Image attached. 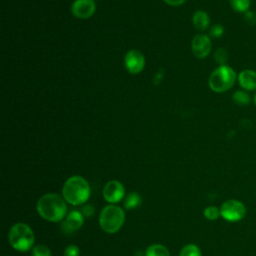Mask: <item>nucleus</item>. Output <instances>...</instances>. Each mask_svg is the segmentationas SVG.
Here are the masks:
<instances>
[{"label": "nucleus", "mask_w": 256, "mask_h": 256, "mask_svg": "<svg viewBox=\"0 0 256 256\" xmlns=\"http://www.w3.org/2000/svg\"><path fill=\"white\" fill-rule=\"evenodd\" d=\"M66 200L58 194L48 193L39 198L36 209L38 214L50 222H59L66 217Z\"/></svg>", "instance_id": "1"}, {"label": "nucleus", "mask_w": 256, "mask_h": 256, "mask_svg": "<svg viewBox=\"0 0 256 256\" xmlns=\"http://www.w3.org/2000/svg\"><path fill=\"white\" fill-rule=\"evenodd\" d=\"M63 198L72 205H81L90 197V186L86 179L75 175L66 180L62 188Z\"/></svg>", "instance_id": "2"}, {"label": "nucleus", "mask_w": 256, "mask_h": 256, "mask_svg": "<svg viewBox=\"0 0 256 256\" xmlns=\"http://www.w3.org/2000/svg\"><path fill=\"white\" fill-rule=\"evenodd\" d=\"M10 245L17 251L26 252L30 250L34 244V233L32 229L25 223L14 224L8 234Z\"/></svg>", "instance_id": "3"}, {"label": "nucleus", "mask_w": 256, "mask_h": 256, "mask_svg": "<svg viewBox=\"0 0 256 256\" xmlns=\"http://www.w3.org/2000/svg\"><path fill=\"white\" fill-rule=\"evenodd\" d=\"M238 75L228 65H222L216 68L210 75L208 84L212 91L223 93L233 87Z\"/></svg>", "instance_id": "4"}, {"label": "nucleus", "mask_w": 256, "mask_h": 256, "mask_svg": "<svg viewBox=\"0 0 256 256\" xmlns=\"http://www.w3.org/2000/svg\"><path fill=\"white\" fill-rule=\"evenodd\" d=\"M124 220V210L113 204L104 207L99 216L100 227L108 234L116 233L122 227Z\"/></svg>", "instance_id": "5"}, {"label": "nucleus", "mask_w": 256, "mask_h": 256, "mask_svg": "<svg viewBox=\"0 0 256 256\" xmlns=\"http://www.w3.org/2000/svg\"><path fill=\"white\" fill-rule=\"evenodd\" d=\"M221 217L229 222H237L242 220L246 215V207L239 200L230 199L225 201L220 207Z\"/></svg>", "instance_id": "6"}, {"label": "nucleus", "mask_w": 256, "mask_h": 256, "mask_svg": "<svg viewBox=\"0 0 256 256\" xmlns=\"http://www.w3.org/2000/svg\"><path fill=\"white\" fill-rule=\"evenodd\" d=\"M126 70L131 74L140 73L145 66V57L141 51L137 49L129 50L124 57Z\"/></svg>", "instance_id": "7"}, {"label": "nucleus", "mask_w": 256, "mask_h": 256, "mask_svg": "<svg viewBox=\"0 0 256 256\" xmlns=\"http://www.w3.org/2000/svg\"><path fill=\"white\" fill-rule=\"evenodd\" d=\"M125 194V188L123 184L117 180H111L106 183L103 189V197L104 199L113 204L118 203L123 199Z\"/></svg>", "instance_id": "8"}, {"label": "nucleus", "mask_w": 256, "mask_h": 256, "mask_svg": "<svg viewBox=\"0 0 256 256\" xmlns=\"http://www.w3.org/2000/svg\"><path fill=\"white\" fill-rule=\"evenodd\" d=\"M193 54L199 58L203 59L207 57L211 51L212 44L211 39L209 36L205 34H197L193 39L191 43Z\"/></svg>", "instance_id": "9"}, {"label": "nucleus", "mask_w": 256, "mask_h": 256, "mask_svg": "<svg viewBox=\"0 0 256 256\" xmlns=\"http://www.w3.org/2000/svg\"><path fill=\"white\" fill-rule=\"evenodd\" d=\"M96 9L94 0H75L71 6L72 14L79 19L90 18Z\"/></svg>", "instance_id": "10"}, {"label": "nucleus", "mask_w": 256, "mask_h": 256, "mask_svg": "<svg viewBox=\"0 0 256 256\" xmlns=\"http://www.w3.org/2000/svg\"><path fill=\"white\" fill-rule=\"evenodd\" d=\"M83 222H84L83 214L80 211L73 210L62 221L61 229L64 233L71 234L77 231L83 225Z\"/></svg>", "instance_id": "11"}, {"label": "nucleus", "mask_w": 256, "mask_h": 256, "mask_svg": "<svg viewBox=\"0 0 256 256\" xmlns=\"http://www.w3.org/2000/svg\"><path fill=\"white\" fill-rule=\"evenodd\" d=\"M240 86L247 91L256 90V72L251 69L242 70L237 77Z\"/></svg>", "instance_id": "12"}, {"label": "nucleus", "mask_w": 256, "mask_h": 256, "mask_svg": "<svg viewBox=\"0 0 256 256\" xmlns=\"http://www.w3.org/2000/svg\"><path fill=\"white\" fill-rule=\"evenodd\" d=\"M192 22L197 30H206L210 24V17L207 12L203 10H197L192 17Z\"/></svg>", "instance_id": "13"}, {"label": "nucleus", "mask_w": 256, "mask_h": 256, "mask_svg": "<svg viewBox=\"0 0 256 256\" xmlns=\"http://www.w3.org/2000/svg\"><path fill=\"white\" fill-rule=\"evenodd\" d=\"M142 198L137 192H130L124 200V207L126 209H134L140 206Z\"/></svg>", "instance_id": "14"}, {"label": "nucleus", "mask_w": 256, "mask_h": 256, "mask_svg": "<svg viewBox=\"0 0 256 256\" xmlns=\"http://www.w3.org/2000/svg\"><path fill=\"white\" fill-rule=\"evenodd\" d=\"M145 256H170V253L165 246L161 244H153L146 249Z\"/></svg>", "instance_id": "15"}, {"label": "nucleus", "mask_w": 256, "mask_h": 256, "mask_svg": "<svg viewBox=\"0 0 256 256\" xmlns=\"http://www.w3.org/2000/svg\"><path fill=\"white\" fill-rule=\"evenodd\" d=\"M231 7L234 11L239 13H245L249 11L251 0H229Z\"/></svg>", "instance_id": "16"}, {"label": "nucleus", "mask_w": 256, "mask_h": 256, "mask_svg": "<svg viewBox=\"0 0 256 256\" xmlns=\"http://www.w3.org/2000/svg\"><path fill=\"white\" fill-rule=\"evenodd\" d=\"M232 98H233V101L240 106H246L251 102L250 95L246 91H242V90L236 91L233 94Z\"/></svg>", "instance_id": "17"}, {"label": "nucleus", "mask_w": 256, "mask_h": 256, "mask_svg": "<svg viewBox=\"0 0 256 256\" xmlns=\"http://www.w3.org/2000/svg\"><path fill=\"white\" fill-rule=\"evenodd\" d=\"M180 256H201V251L197 245L187 244L181 249Z\"/></svg>", "instance_id": "18"}, {"label": "nucleus", "mask_w": 256, "mask_h": 256, "mask_svg": "<svg viewBox=\"0 0 256 256\" xmlns=\"http://www.w3.org/2000/svg\"><path fill=\"white\" fill-rule=\"evenodd\" d=\"M203 213H204L205 218H207L208 220H216V219L219 218V216H221L220 208H218L216 206L206 207Z\"/></svg>", "instance_id": "19"}, {"label": "nucleus", "mask_w": 256, "mask_h": 256, "mask_svg": "<svg viewBox=\"0 0 256 256\" xmlns=\"http://www.w3.org/2000/svg\"><path fill=\"white\" fill-rule=\"evenodd\" d=\"M214 59L219 64V66L226 65V62L228 60V52L224 48H219L214 53Z\"/></svg>", "instance_id": "20"}, {"label": "nucleus", "mask_w": 256, "mask_h": 256, "mask_svg": "<svg viewBox=\"0 0 256 256\" xmlns=\"http://www.w3.org/2000/svg\"><path fill=\"white\" fill-rule=\"evenodd\" d=\"M32 256H51V251L46 245H37L32 249Z\"/></svg>", "instance_id": "21"}, {"label": "nucleus", "mask_w": 256, "mask_h": 256, "mask_svg": "<svg viewBox=\"0 0 256 256\" xmlns=\"http://www.w3.org/2000/svg\"><path fill=\"white\" fill-rule=\"evenodd\" d=\"M224 33V27L220 24H215L210 28L209 35L212 38H220Z\"/></svg>", "instance_id": "22"}, {"label": "nucleus", "mask_w": 256, "mask_h": 256, "mask_svg": "<svg viewBox=\"0 0 256 256\" xmlns=\"http://www.w3.org/2000/svg\"><path fill=\"white\" fill-rule=\"evenodd\" d=\"M80 254V250L76 245H69L66 247L65 251H64V255L65 256H79Z\"/></svg>", "instance_id": "23"}, {"label": "nucleus", "mask_w": 256, "mask_h": 256, "mask_svg": "<svg viewBox=\"0 0 256 256\" xmlns=\"http://www.w3.org/2000/svg\"><path fill=\"white\" fill-rule=\"evenodd\" d=\"M245 21L248 25H255L256 24V14L253 11H247L244 13Z\"/></svg>", "instance_id": "24"}, {"label": "nucleus", "mask_w": 256, "mask_h": 256, "mask_svg": "<svg viewBox=\"0 0 256 256\" xmlns=\"http://www.w3.org/2000/svg\"><path fill=\"white\" fill-rule=\"evenodd\" d=\"M81 213L84 217H91L94 214V206L92 204H86L82 207Z\"/></svg>", "instance_id": "25"}, {"label": "nucleus", "mask_w": 256, "mask_h": 256, "mask_svg": "<svg viewBox=\"0 0 256 256\" xmlns=\"http://www.w3.org/2000/svg\"><path fill=\"white\" fill-rule=\"evenodd\" d=\"M163 1L171 6H179L185 2V0H163Z\"/></svg>", "instance_id": "26"}, {"label": "nucleus", "mask_w": 256, "mask_h": 256, "mask_svg": "<svg viewBox=\"0 0 256 256\" xmlns=\"http://www.w3.org/2000/svg\"><path fill=\"white\" fill-rule=\"evenodd\" d=\"M254 104H255V106H256V93H255V95H254Z\"/></svg>", "instance_id": "27"}]
</instances>
